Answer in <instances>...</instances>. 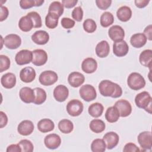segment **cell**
<instances>
[{
	"label": "cell",
	"mask_w": 152,
	"mask_h": 152,
	"mask_svg": "<svg viewBox=\"0 0 152 152\" xmlns=\"http://www.w3.org/2000/svg\"><path fill=\"white\" fill-rule=\"evenodd\" d=\"M123 151L125 152H137L140 151V150L135 144L132 142H128L125 145Z\"/></svg>",
	"instance_id": "7dc6e473"
},
{
	"label": "cell",
	"mask_w": 152,
	"mask_h": 152,
	"mask_svg": "<svg viewBox=\"0 0 152 152\" xmlns=\"http://www.w3.org/2000/svg\"><path fill=\"white\" fill-rule=\"evenodd\" d=\"M33 90L35 94V98L33 103L38 105L43 103L46 101L47 97L46 91L43 88L40 87H36Z\"/></svg>",
	"instance_id": "e575fe53"
},
{
	"label": "cell",
	"mask_w": 152,
	"mask_h": 152,
	"mask_svg": "<svg viewBox=\"0 0 152 152\" xmlns=\"http://www.w3.org/2000/svg\"><path fill=\"white\" fill-rule=\"evenodd\" d=\"M103 106L98 102L92 103L90 105L88 109V113L93 118L100 117L103 112Z\"/></svg>",
	"instance_id": "4dcf8cb0"
},
{
	"label": "cell",
	"mask_w": 152,
	"mask_h": 152,
	"mask_svg": "<svg viewBox=\"0 0 152 152\" xmlns=\"http://www.w3.org/2000/svg\"><path fill=\"white\" fill-rule=\"evenodd\" d=\"M44 2L43 0H21L20 6L22 9L26 10L33 7H40Z\"/></svg>",
	"instance_id": "f35d334b"
},
{
	"label": "cell",
	"mask_w": 152,
	"mask_h": 152,
	"mask_svg": "<svg viewBox=\"0 0 152 152\" xmlns=\"http://www.w3.org/2000/svg\"><path fill=\"white\" fill-rule=\"evenodd\" d=\"M0 118H1V121H0V128H2L5 126L7 125L8 122V117L7 115L2 111L0 112Z\"/></svg>",
	"instance_id": "816d5d0a"
},
{
	"label": "cell",
	"mask_w": 152,
	"mask_h": 152,
	"mask_svg": "<svg viewBox=\"0 0 152 152\" xmlns=\"http://www.w3.org/2000/svg\"><path fill=\"white\" fill-rule=\"evenodd\" d=\"M106 145L103 139L96 138L91 144V150L93 152H103L106 150Z\"/></svg>",
	"instance_id": "8d00e7d4"
},
{
	"label": "cell",
	"mask_w": 152,
	"mask_h": 152,
	"mask_svg": "<svg viewBox=\"0 0 152 152\" xmlns=\"http://www.w3.org/2000/svg\"><path fill=\"white\" fill-rule=\"evenodd\" d=\"M33 58L32 64L36 66H42L45 65L48 61V54L43 49H38L32 51Z\"/></svg>",
	"instance_id": "30bf717a"
},
{
	"label": "cell",
	"mask_w": 152,
	"mask_h": 152,
	"mask_svg": "<svg viewBox=\"0 0 152 152\" xmlns=\"http://www.w3.org/2000/svg\"><path fill=\"white\" fill-rule=\"evenodd\" d=\"M89 128L94 133H100L105 129L106 125L102 120L94 119L90 122Z\"/></svg>",
	"instance_id": "1f68e13d"
},
{
	"label": "cell",
	"mask_w": 152,
	"mask_h": 152,
	"mask_svg": "<svg viewBox=\"0 0 152 152\" xmlns=\"http://www.w3.org/2000/svg\"><path fill=\"white\" fill-rule=\"evenodd\" d=\"M18 27L21 31L24 32H28L34 27V25L31 18L26 15L22 17L20 19L18 22Z\"/></svg>",
	"instance_id": "f1b7e54d"
},
{
	"label": "cell",
	"mask_w": 152,
	"mask_h": 152,
	"mask_svg": "<svg viewBox=\"0 0 152 152\" xmlns=\"http://www.w3.org/2000/svg\"><path fill=\"white\" fill-rule=\"evenodd\" d=\"M4 44L8 49H16L20 46L21 39L16 34H10L4 39Z\"/></svg>",
	"instance_id": "8fae6325"
},
{
	"label": "cell",
	"mask_w": 152,
	"mask_h": 152,
	"mask_svg": "<svg viewBox=\"0 0 152 152\" xmlns=\"http://www.w3.org/2000/svg\"><path fill=\"white\" fill-rule=\"evenodd\" d=\"M100 93L104 97L118 98L122 96V89L119 85L110 80H102L99 84Z\"/></svg>",
	"instance_id": "6da1fadb"
},
{
	"label": "cell",
	"mask_w": 152,
	"mask_h": 152,
	"mask_svg": "<svg viewBox=\"0 0 152 152\" xmlns=\"http://www.w3.org/2000/svg\"><path fill=\"white\" fill-rule=\"evenodd\" d=\"M53 97L59 102H63L68 98L69 95L68 88L64 85H58L53 90Z\"/></svg>",
	"instance_id": "e0dca14e"
},
{
	"label": "cell",
	"mask_w": 152,
	"mask_h": 152,
	"mask_svg": "<svg viewBox=\"0 0 152 152\" xmlns=\"http://www.w3.org/2000/svg\"><path fill=\"white\" fill-rule=\"evenodd\" d=\"M34 128V124L31 121L24 120L18 124L17 131L21 135L27 136L33 132Z\"/></svg>",
	"instance_id": "ffe728a7"
},
{
	"label": "cell",
	"mask_w": 152,
	"mask_h": 152,
	"mask_svg": "<svg viewBox=\"0 0 152 152\" xmlns=\"http://www.w3.org/2000/svg\"><path fill=\"white\" fill-rule=\"evenodd\" d=\"M127 84L128 87L133 90H139L145 85L144 78L138 72L131 73L127 78Z\"/></svg>",
	"instance_id": "3957f363"
},
{
	"label": "cell",
	"mask_w": 152,
	"mask_h": 152,
	"mask_svg": "<svg viewBox=\"0 0 152 152\" xmlns=\"http://www.w3.org/2000/svg\"><path fill=\"white\" fill-rule=\"evenodd\" d=\"M58 80V76L57 74L55 71L50 70L43 71L39 77L40 83L45 86H49L55 84Z\"/></svg>",
	"instance_id": "277c9868"
},
{
	"label": "cell",
	"mask_w": 152,
	"mask_h": 152,
	"mask_svg": "<svg viewBox=\"0 0 152 152\" xmlns=\"http://www.w3.org/2000/svg\"><path fill=\"white\" fill-rule=\"evenodd\" d=\"M83 28L84 31L88 33L94 32L97 28V24L94 20L91 18H87L83 23Z\"/></svg>",
	"instance_id": "ab89813d"
},
{
	"label": "cell",
	"mask_w": 152,
	"mask_h": 152,
	"mask_svg": "<svg viewBox=\"0 0 152 152\" xmlns=\"http://www.w3.org/2000/svg\"><path fill=\"white\" fill-rule=\"evenodd\" d=\"M75 22L74 20L68 17H64L61 20V26L66 29L72 28L75 26Z\"/></svg>",
	"instance_id": "f6af8a7d"
},
{
	"label": "cell",
	"mask_w": 152,
	"mask_h": 152,
	"mask_svg": "<svg viewBox=\"0 0 152 152\" xmlns=\"http://www.w3.org/2000/svg\"><path fill=\"white\" fill-rule=\"evenodd\" d=\"M147 38L142 33L133 34L130 39L131 45L135 48H140L144 46L147 43Z\"/></svg>",
	"instance_id": "d4e9b609"
},
{
	"label": "cell",
	"mask_w": 152,
	"mask_h": 152,
	"mask_svg": "<svg viewBox=\"0 0 152 152\" xmlns=\"http://www.w3.org/2000/svg\"><path fill=\"white\" fill-rule=\"evenodd\" d=\"M44 143L48 148L54 150L60 146L61 139L60 136L56 134H50L45 137Z\"/></svg>",
	"instance_id": "4fadbf2b"
},
{
	"label": "cell",
	"mask_w": 152,
	"mask_h": 152,
	"mask_svg": "<svg viewBox=\"0 0 152 152\" xmlns=\"http://www.w3.org/2000/svg\"><path fill=\"white\" fill-rule=\"evenodd\" d=\"M84 75L79 72H72L69 74L68 77V83L71 86L75 88L81 86L84 83Z\"/></svg>",
	"instance_id": "2e32d148"
},
{
	"label": "cell",
	"mask_w": 152,
	"mask_h": 152,
	"mask_svg": "<svg viewBox=\"0 0 152 152\" xmlns=\"http://www.w3.org/2000/svg\"><path fill=\"white\" fill-rule=\"evenodd\" d=\"M64 5L59 1L52 2L48 9V12H52L56 14L59 17H61L64 12Z\"/></svg>",
	"instance_id": "74e56055"
},
{
	"label": "cell",
	"mask_w": 152,
	"mask_h": 152,
	"mask_svg": "<svg viewBox=\"0 0 152 152\" xmlns=\"http://www.w3.org/2000/svg\"><path fill=\"white\" fill-rule=\"evenodd\" d=\"M139 61L140 64L145 67H148L151 69L152 62V50L151 49H145L143 50L140 55Z\"/></svg>",
	"instance_id": "83f0119b"
},
{
	"label": "cell",
	"mask_w": 152,
	"mask_h": 152,
	"mask_svg": "<svg viewBox=\"0 0 152 152\" xmlns=\"http://www.w3.org/2000/svg\"><path fill=\"white\" fill-rule=\"evenodd\" d=\"M97 68L96 61L92 58H87L83 60L81 64L82 70L87 74L94 72Z\"/></svg>",
	"instance_id": "7402d4cb"
},
{
	"label": "cell",
	"mask_w": 152,
	"mask_h": 152,
	"mask_svg": "<svg viewBox=\"0 0 152 152\" xmlns=\"http://www.w3.org/2000/svg\"><path fill=\"white\" fill-rule=\"evenodd\" d=\"M96 53L99 58H103L108 56L110 52L109 43L106 40H102L98 43L95 49Z\"/></svg>",
	"instance_id": "cb8c5ba5"
},
{
	"label": "cell",
	"mask_w": 152,
	"mask_h": 152,
	"mask_svg": "<svg viewBox=\"0 0 152 152\" xmlns=\"http://www.w3.org/2000/svg\"><path fill=\"white\" fill-rule=\"evenodd\" d=\"M103 140L105 142L106 148L109 150H111L118 145L119 141V137L117 133L110 131L104 135Z\"/></svg>",
	"instance_id": "9a60e30c"
},
{
	"label": "cell",
	"mask_w": 152,
	"mask_h": 152,
	"mask_svg": "<svg viewBox=\"0 0 152 152\" xmlns=\"http://www.w3.org/2000/svg\"><path fill=\"white\" fill-rule=\"evenodd\" d=\"M23 152H32L34 149L33 143L28 140H21L18 143Z\"/></svg>",
	"instance_id": "b9f144b4"
},
{
	"label": "cell",
	"mask_w": 152,
	"mask_h": 152,
	"mask_svg": "<svg viewBox=\"0 0 152 152\" xmlns=\"http://www.w3.org/2000/svg\"><path fill=\"white\" fill-rule=\"evenodd\" d=\"M0 72H2L9 69L10 67V58L4 55H0Z\"/></svg>",
	"instance_id": "7bdbcfd3"
},
{
	"label": "cell",
	"mask_w": 152,
	"mask_h": 152,
	"mask_svg": "<svg viewBox=\"0 0 152 152\" xmlns=\"http://www.w3.org/2000/svg\"><path fill=\"white\" fill-rule=\"evenodd\" d=\"M72 17L77 21H81L83 18V11L81 7H75L72 11Z\"/></svg>",
	"instance_id": "ee69618b"
},
{
	"label": "cell",
	"mask_w": 152,
	"mask_h": 152,
	"mask_svg": "<svg viewBox=\"0 0 152 152\" xmlns=\"http://www.w3.org/2000/svg\"><path fill=\"white\" fill-rule=\"evenodd\" d=\"M83 103L77 99H72L68 102L66 104V111L71 116H78L83 111Z\"/></svg>",
	"instance_id": "8992f818"
},
{
	"label": "cell",
	"mask_w": 152,
	"mask_h": 152,
	"mask_svg": "<svg viewBox=\"0 0 152 152\" xmlns=\"http://www.w3.org/2000/svg\"><path fill=\"white\" fill-rule=\"evenodd\" d=\"M135 103L138 107L143 109L149 113H151L152 98L147 91H144L137 94L135 97Z\"/></svg>",
	"instance_id": "7a4b0ae2"
},
{
	"label": "cell",
	"mask_w": 152,
	"mask_h": 152,
	"mask_svg": "<svg viewBox=\"0 0 152 152\" xmlns=\"http://www.w3.org/2000/svg\"><path fill=\"white\" fill-rule=\"evenodd\" d=\"M36 75V74L34 69L31 66H27L23 68L20 72V80L26 83H31L34 80Z\"/></svg>",
	"instance_id": "ac0fdd59"
},
{
	"label": "cell",
	"mask_w": 152,
	"mask_h": 152,
	"mask_svg": "<svg viewBox=\"0 0 152 152\" xmlns=\"http://www.w3.org/2000/svg\"><path fill=\"white\" fill-rule=\"evenodd\" d=\"M31 40L37 45H43L49 42V35L45 30H37L32 34Z\"/></svg>",
	"instance_id": "44dd1931"
},
{
	"label": "cell",
	"mask_w": 152,
	"mask_h": 152,
	"mask_svg": "<svg viewBox=\"0 0 152 152\" xmlns=\"http://www.w3.org/2000/svg\"><path fill=\"white\" fill-rule=\"evenodd\" d=\"M109 37L113 42L122 40L125 37V31L124 28L118 25H114L110 27L108 30Z\"/></svg>",
	"instance_id": "7c38bea8"
},
{
	"label": "cell",
	"mask_w": 152,
	"mask_h": 152,
	"mask_svg": "<svg viewBox=\"0 0 152 152\" xmlns=\"http://www.w3.org/2000/svg\"><path fill=\"white\" fill-rule=\"evenodd\" d=\"M137 141L142 150H151L152 147V136L150 131H143L139 134Z\"/></svg>",
	"instance_id": "52a82bcc"
},
{
	"label": "cell",
	"mask_w": 152,
	"mask_h": 152,
	"mask_svg": "<svg viewBox=\"0 0 152 152\" xmlns=\"http://www.w3.org/2000/svg\"><path fill=\"white\" fill-rule=\"evenodd\" d=\"M37 126L38 130L43 133L52 131L55 128L54 122L48 118H45L40 120L38 122Z\"/></svg>",
	"instance_id": "484cf974"
},
{
	"label": "cell",
	"mask_w": 152,
	"mask_h": 152,
	"mask_svg": "<svg viewBox=\"0 0 152 152\" xmlns=\"http://www.w3.org/2000/svg\"><path fill=\"white\" fill-rule=\"evenodd\" d=\"M19 96L21 101L24 103H33L35 98L34 90L28 87H24L20 89Z\"/></svg>",
	"instance_id": "d6986e66"
},
{
	"label": "cell",
	"mask_w": 152,
	"mask_h": 152,
	"mask_svg": "<svg viewBox=\"0 0 152 152\" xmlns=\"http://www.w3.org/2000/svg\"><path fill=\"white\" fill-rule=\"evenodd\" d=\"M120 117L118 109L113 106L108 107L105 113V118L110 123H114L118 121Z\"/></svg>",
	"instance_id": "f546056e"
},
{
	"label": "cell",
	"mask_w": 152,
	"mask_h": 152,
	"mask_svg": "<svg viewBox=\"0 0 152 152\" xmlns=\"http://www.w3.org/2000/svg\"><path fill=\"white\" fill-rule=\"evenodd\" d=\"M80 97L86 102L94 100L97 97L95 88L90 84H85L81 87L79 90Z\"/></svg>",
	"instance_id": "5b68a950"
},
{
	"label": "cell",
	"mask_w": 152,
	"mask_h": 152,
	"mask_svg": "<svg viewBox=\"0 0 152 152\" xmlns=\"http://www.w3.org/2000/svg\"><path fill=\"white\" fill-rule=\"evenodd\" d=\"M1 15H0V21H3L4 20H6L9 14V11L7 7L1 5Z\"/></svg>",
	"instance_id": "c3c4849f"
},
{
	"label": "cell",
	"mask_w": 152,
	"mask_h": 152,
	"mask_svg": "<svg viewBox=\"0 0 152 152\" xmlns=\"http://www.w3.org/2000/svg\"><path fill=\"white\" fill-rule=\"evenodd\" d=\"M149 2V0H135L134 1L135 6L139 8H143L145 7Z\"/></svg>",
	"instance_id": "db71d44e"
},
{
	"label": "cell",
	"mask_w": 152,
	"mask_h": 152,
	"mask_svg": "<svg viewBox=\"0 0 152 152\" xmlns=\"http://www.w3.org/2000/svg\"><path fill=\"white\" fill-rule=\"evenodd\" d=\"M7 152H20L21 149L20 146L18 144H11L8 146L7 150Z\"/></svg>",
	"instance_id": "f5cc1de1"
},
{
	"label": "cell",
	"mask_w": 152,
	"mask_h": 152,
	"mask_svg": "<svg viewBox=\"0 0 152 152\" xmlns=\"http://www.w3.org/2000/svg\"><path fill=\"white\" fill-rule=\"evenodd\" d=\"M96 4L97 7L102 10H107L112 4L111 0H96Z\"/></svg>",
	"instance_id": "bcb514c9"
},
{
	"label": "cell",
	"mask_w": 152,
	"mask_h": 152,
	"mask_svg": "<svg viewBox=\"0 0 152 152\" xmlns=\"http://www.w3.org/2000/svg\"><path fill=\"white\" fill-rule=\"evenodd\" d=\"M32 52L27 49H23L17 53L15 56V61L17 65H24L30 64L32 61Z\"/></svg>",
	"instance_id": "9c48e42d"
},
{
	"label": "cell",
	"mask_w": 152,
	"mask_h": 152,
	"mask_svg": "<svg viewBox=\"0 0 152 152\" xmlns=\"http://www.w3.org/2000/svg\"><path fill=\"white\" fill-rule=\"evenodd\" d=\"M58 128L59 131L64 134H69L73 131V123L68 119H64L61 120L58 123Z\"/></svg>",
	"instance_id": "836d02e7"
},
{
	"label": "cell",
	"mask_w": 152,
	"mask_h": 152,
	"mask_svg": "<svg viewBox=\"0 0 152 152\" xmlns=\"http://www.w3.org/2000/svg\"><path fill=\"white\" fill-rule=\"evenodd\" d=\"M59 17L56 14L52 12H48L45 17V25L50 29L55 28L58 24Z\"/></svg>",
	"instance_id": "d6a6232c"
},
{
	"label": "cell",
	"mask_w": 152,
	"mask_h": 152,
	"mask_svg": "<svg viewBox=\"0 0 152 152\" xmlns=\"http://www.w3.org/2000/svg\"><path fill=\"white\" fill-rule=\"evenodd\" d=\"M114 22V17L113 14L110 12H103L100 18V25L103 27H107L109 26L112 25Z\"/></svg>",
	"instance_id": "d590c367"
},
{
	"label": "cell",
	"mask_w": 152,
	"mask_h": 152,
	"mask_svg": "<svg viewBox=\"0 0 152 152\" xmlns=\"http://www.w3.org/2000/svg\"><path fill=\"white\" fill-rule=\"evenodd\" d=\"M114 106L118 109L121 117H127L132 112L131 104L126 100L121 99L116 101Z\"/></svg>",
	"instance_id": "ba28073f"
},
{
	"label": "cell",
	"mask_w": 152,
	"mask_h": 152,
	"mask_svg": "<svg viewBox=\"0 0 152 152\" xmlns=\"http://www.w3.org/2000/svg\"><path fill=\"white\" fill-rule=\"evenodd\" d=\"M78 2L77 0H62V4L66 8H71L75 6Z\"/></svg>",
	"instance_id": "681fc988"
},
{
	"label": "cell",
	"mask_w": 152,
	"mask_h": 152,
	"mask_svg": "<svg viewBox=\"0 0 152 152\" xmlns=\"http://www.w3.org/2000/svg\"><path fill=\"white\" fill-rule=\"evenodd\" d=\"M129 51V46L127 43L122 40L118 42H115L113 44V54L118 57L125 56Z\"/></svg>",
	"instance_id": "5bb4252c"
},
{
	"label": "cell",
	"mask_w": 152,
	"mask_h": 152,
	"mask_svg": "<svg viewBox=\"0 0 152 152\" xmlns=\"http://www.w3.org/2000/svg\"><path fill=\"white\" fill-rule=\"evenodd\" d=\"M118 18L123 22H126L130 20L132 17V10L128 6H122L116 11Z\"/></svg>",
	"instance_id": "4316f807"
},
{
	"label": "cell",
	"mask_w": 152,
	"mask_h": 152,
	"mask_svg": "<svg viewBox=\"0 0 152 152\" xmlns=\"http://www.w3.org/2000/svg\"><path fill=\"white\" fill-rule=\"evenodd\" d=\"M143 34L146 37L147 39H148L149 40H152V26H151V24L147 26L145 28Z\"/></svg>",
	"instance_id": "f907efd6"
},
{
	"label": "cell",
	"mask_w": 152,
	"mask_h": 152,
	"mask_svg": "<svg viewBox=\"0 0 152 152\" xmlns=\"http://www.w3.org/2000/svg\"><path fill=\"white\" fill-rule=\"evenodd\" d=\"M33 21L34 28H40L42 26V18L39 14L36 11H31L27 14Z\"/></svg>",
	"instance_id": "60d3db41"
},
{
	"label": "cell",
	"mask_w": 152,
	"mask_h": 152,
	"mask_svg": "<svg viewBox=\"0 0 152 152\" xmlns=\"http://www.w3.org/2000/svg\"><path fill=\"white\" fill-rule=\"evenodd\" d=\"M1 83L5 88H12L16 84V77L13 73L7 72L1 77Z\"/></svg>",
	"instance_id": "603a6c76"
}]
</instances>
